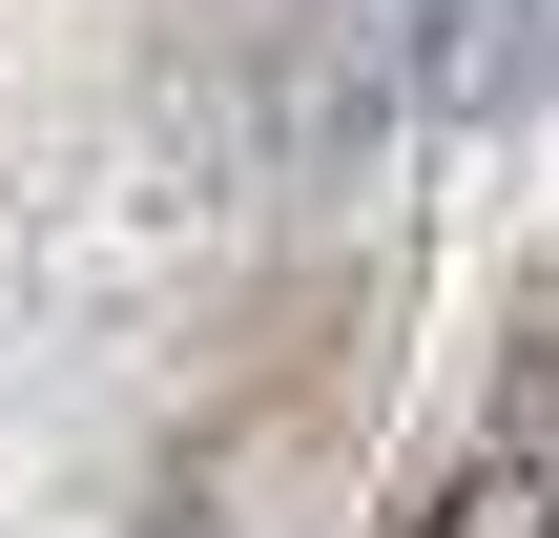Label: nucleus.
Segmentation results:
<instances>
[{
    "label": "nucleus",
    "mask_w": 559,
    "mask_h": 538,
    "mask_svg": "<svg viewBox=\"0 0 559 538\" xmlns=\"http://www.w3.org/2000/svg\"><path fill=\"white\" fill-rule=\"evenodd\" d=\"M311 477H332L311 415H228V435L166 477V518H145V538H311Z\"/></svg>",
    "instance_id": "obj_1"
},
{
    "label": "nucleus",
    "mask_w": 559,
    "mask_h": 538,
    "mask_svg": "<svg viewBox=\"0 0 559 538\" xmlns=\"http://www.w3.org/2000/svg\"><path fill=\"white\" fill-rule=\"evenodd\" d=\"M415 538H559V394H539V415H519V435H498V456H477Z\"/></svg>",
    "instance_id": "obj_2"
},
{
    "label": "nucleus",
    "mask_w": 559,
    "mask_h": 538,
    "mask_svg": "<svg viewBox=\"0 0 559 538\" xmlns=\"http://www.w3.org/2000/svg\"><path fill=\"white\" fill-rule=\"evenodd\" d=\"M415 62H436V104H519L539 83V0H415Z\"/></svg>",
    "instance_id": "obj_3"
}]
</instances>
